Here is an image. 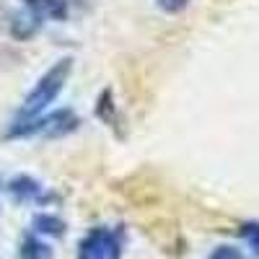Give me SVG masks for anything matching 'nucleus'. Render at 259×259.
Here are the masks:
<instances>
[{"label": "nucleus", "mask_w": 259, "mask_h": 259, "mask_svg": "<svg viewBox=\"0 0 259 259\" xmlns=\"http://www.w3.org/2000/svg\"><path fill=\"white\" fill-rule=\"evenodd\" d=\"M80 124L78 114L73 109H55V112H45L41 117H36L34 122L18 127V130H11L6 133V138H31V135H45V138H65L75 133Z\"/></svg>", "instance_id": "nucleus-3"}, {"label": "nucleus", "mask_w": 259, "mask_h": 259, "mask_svg": "<svg viewBox=\"0 0 259 259\" xmlns=\"http://www.w3.org/2000/svg\"><path fill=\"white\" fill-rule=\"evenodd\" d=\"M207 259H244V251L241 249H236L231 244H221V246H215L212 254Z\"/></svg>", "instance_id": "nucleus-10"}, {"label": "nucleus", "mask_w": 259, "mask_h": 259, "mask_svg": "<svg viewBox=\"0 0 259 259\" xmlns=\"http://www.w3.org/2000/svg\"><path fill=\"white\" fill-rule=\"evenodd\" d=\"M31 226H34V233L52 236V239H62L65 231H68V228H65V221L60 218V215H55V212H39V215H34Z\"/></svg>", "instance_id": "nucleus-8"}, {"label": "nucleus", "mask_w": 259, "mask_h": 259, "mask_svg": "<svg viewBox=\"0 0 259 259\" xmlns=\"http://www.w3.org/2000/svg\"><path fill=\"white\" fill-rule=\"evenodd\" d=\"M70 73H73V57H62V60H57L55 65H50L47 73L34 83V89L26 94L24 101H21L18 112H16L11 127H8V133H11V130H18V127L29 124V122H34L36 117L45 114L50 106L57 101V96L62 94V89L68 85Z\"/></svg>", "instance_id": "nucleus-1"}, {"label": "nucleus", "mask_w": 259, "mask_h": 259, "mask_svg": "<svg viewBox=\"0 0 259 259\" xmlns=\"http://www.w3.org/2000/svg\"><path fill=\"white\" fill-rule=\"evenodd\" d=\"M41 24H45V21H41L39 16H34L29 8H24L21 6V11H16V13H11L8 16V31H11V36L13 39H31L39 29H41Z\"/></svg>", "instance_id": "nucleus-5"}, {"label": "nucleus", "mask_w": 259, "mask_h": 259, "mask_svg": "<svg viewBox=\"0 0 259 259\" xmlns=\"http://www.w3.org/2000/svg\"><path fill=\"white\" fill-rule=\"evenodd\" d=\"M239 236L249 244V249L259 256V221H249V223H244V226L239 228Z\"/></svg>", "instance_id": "nucleus-9"}, {"label": "nucleus", "mask_w": 259, "mask_h": 259, "mask_svg": "<svg viewBox=\"0 0 259 259\" xmlns=\"http://www.w3.org/2000/svg\"><path fill=\"white\" fill-rule=\"evenodd\" d=\"M156 6L163 11V13H182L187 6H189V0H156Z\"/></svg>", "instance_id": "nucleus-11"}, {"label": "nucleus", "mask_w": 259, "mask_h": 259, "mask_svg": "<svg viewBox=\"0 0 259 259\" xmlns=\"http://www.w3.org/2000/svg\"><path fill=\"white\" fill-rule=\"evenodd\" d=\"M6 189L11 192V197L16 200V202H50V200H57L52 192H47L45 187H41L34 177H29V174H18V177H13L8 184H6Z\"/></svg>", "instance_id": "nucleus-4"}, {"label": "nucleus", "mask_w": 259, "mask_h": 259, "mask_svg": "<svg viewBox=\"0 0 259 259\" xmlns=\"http://www.w3.org/2000/svg\"><path fill=\"white\" fill-rule=\"evenodd\" d=\"M124 241H127V231L122 226L117 228L96 226L78 241L75 259H122Z\"/></svg>", "instance_id": "nucleus-2"}, {"label": "nucleus", "mask_w": 259, "mask_h": 259, "mask_svg": "<svg viewBox=\"0 0 259 259\" xmlns=\"http://www.w3.org/2000/svg\"><path fill=\"white\" fill-rule=\"evenodd\" d=\"M21 6L29 8L41 21H45V18L62 21L65 16H68V0H21Z\"/></svg>", "instance_id": "nucleus-6"}, {"label": "nucleus", "mask_w": 259, "mask_h": 259, "mask_svg": "<svg viewBox=\"0 0 259 259\" xmlns=\"http://www.w3.org/2000/svg\"><path fill=\"white\" fill-rule=\"evenodd\" d=\"M52 246L41 241L36 233H26L18 244V259H52Z\"/></svg>", "instance_id": "nucleus-7"}]
</instances>
